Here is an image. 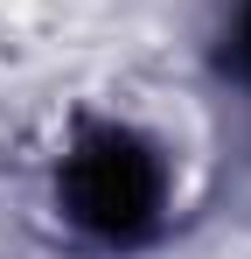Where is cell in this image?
I'll use <instances>...</instances> for the list:
<instances>
[{
	"label": "cell",
	"instance_id": "obj_2",
	"mask_svg": "<svg viewBox=\"0 0 251 259\" xmlns=\"http://www.w3.org/2000/svg\"><path fill=\"white\" fill-rule=\"evenodd\" d=\"M230 63H237V77L251 84V0H237V35H230Z\"/></svg>",
	"mask_w": 251,
	"mask_h": 259
},
{
	"label": "cell",
	"instance_id": "obj_1",
	"mask_svg": "<svg viewBox=\"0 0 251 259\" xmlns=\"http://www.w3.org/2000/svg\"><path fill=\"white\" fill-rule=\"evenodd\" d=\"M56 203L98 245H140L167 217V168L133 126L84 119L56 161Z\"/></svg>",
	"mask_w": 251,
	"mask_h": 259
}]
</instances>
